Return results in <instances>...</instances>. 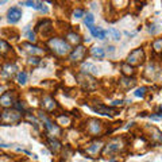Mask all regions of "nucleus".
<instances>
[{"instance_id": "28", "label": "nucleus", "mask_w": 162, "mask_h": 162, "mask_svg": "<svg viewBox=\"0 0 162 162\" xmlns=\"http://www.w3.org/2000/svg\"><path fill=\"white\" fill-rule=\"evenodd\" d=\"M28 62L32 63V65H38V63L41 62V58H38V57H35V56H31L28 58Z\"/></svg>"}, {"instance_id": "24", "label": "nucleus", "mask_w": 162, "mask_h": 162, "mask_svg": "<svg viewBox=\"0 0 162 162\" xmlns=\"http://www.w3.org/2000/svg\"><path fill=\"white\" fill-rule=\"evenodd\" d=\"M11 47H10V45H8L6 41H3V39H0V51L1 53H6V51H8Z\"/></svg>"}, {"instance_id": "29", "label": "nucleus", "mask_w": 162, "mask_h": 162, "mask_svg": "<svg viewBox=\"0 0 162 162\" xmlns=\"http://www.w3.org/2000/svg\"><path fill=\"white\" fill-rule=\"evenodd\" d=\"M73 15H74V18H82V16H84V11L82 10H80V8H77V10L74 11L73 12Z\"/></svg>"}, {"instance_id": "21", "label": "nucleus", "mask_w": 162, "mask_h": 162, "mask_svg": "<svg viewBox=\"0 0 162 162\" xmlns=\"http://www.w3.org/2000/svg\"><path fill=\"white\" fill-rule=\"evenodd\" d=\"M16 81H18L19 84H26L27 82V73L26 72H19L18 73V77H16Z\"/></svg>"}, {"instance_id": "19", "label": "nucleus", "mask_w": 162, "mask_h": 162, "mask_svg": "<svg viewBox=\"0 0 162 162\" xmlns=\"http://www.w3.org/2000/svg\"><path fill=\"white\" fill-rule=\"evenodd\" d=\"M85 16V19H84V23H85V26H88V27H92L93 26V22H95V16L92 14H87V15H84Z\"/></svg>"}, {"instance_id": "11", "label": "nucleus", "mask_w": 162, "mask_h": 162, "mask_svg": "<svg viewBox=\"0 0 162 162\" xmlns=\"http://www.w3.org/2000/svg\"><path fill=\"white\" fill-rule=\"evenodd\" d=\"M15 70H16V65L15 63H8V65H6V66L3 68V70H1V76L3 77H12L15 74Z\"/></svg>"}, {"instance_id": "10", "label": "nucleus", "mask_w": 162, "mask_h": 162, "mask_svg": "<svg viewBox=\"0 0 162 162\" xmlns=\"http://www.w3.org/2000/svg\"><path fill=\"white\" fill-rule=\"evenodd\" d=\"M101 127H103L101 122H99V120H95V119L91 120V122H89V124H88L89 134H92V135L100 134V132H101Z\"/></svg>"}, {"instance_id": "14", "label": "nucleus", "mask_w": 162, "mask_h": 162, "mask_svg": "<svg viewBox=\"0 0 162 162\" xmlns=\"http://www.w3.org/2000/svg\"><path fill=\"white\" fill-rule=\"evenodd\" d=\"M89 30H91L92 35L95 37V38H99V39H106V35H107V31L106 30H103L101 27H95V26H92V27H89Z\"/></svg>"}, {"instance_id": "25", "label": "nucleus", "mask_w": 162, "mask_h": 162, "mask_svg": "<svg viewBox=\"0 0 162 162\" xmlns=\"http://www.w3.org/2000/svg\"><path fill=\"white\" fill-rule=\"evenodd\" d=\"M122 72H123L124 74H132L134 73V69H132V66H128V65L123 63V65H122Z\"/></svg>"}, {"instance_id": "1", "label": "nucleus", "mask_w": 162, "mask_h": 162, "mask_svg": "<svg viewBox=\"0 0 162 162\" xmlns=\"http://www.w3.org/2000/svg\"><path fill=\"white\" fill-rule=\"evenodd\" d=\"M49 46L50 49L53 50L56 54L58 56H66V54L70 53V45L65 41V39H61V38H51L49 41Z\"/></svg>"}, {"instance_id": "27", "label": "nucleus", "mask_w": 162, "mask_h": 162, "mask_svg": "<svg viewBox=\"0 0 162 162\" xmlns=\"http://www.w3.org/2000/svg\"><path fill=\"white\" fill-rule=\"evenodd\" d=\"M161 45H162V39L161 38H158L157 41H154L153 46H154V50H155V51H159V50H161Z\"/></svg>"}, {"instance_id": "26", "label": "nucleus", "mask_w": 162, "mask_h": 162, "mask_svg": "<svg viewBox=\"0 0 162 162\" xmlns=\"http://www.w3.org/2000/svg\"><path fill=\"white\" fill-rule=\"evenodd\" d=\"M144 93H146V88H144V87H141V88L135 89L134 96H137V97H143Z\"/></svg>"}, {"instance_id": "3", "label": "nucleus", "mask_w": 162, "mask_h": 162, "mask_svg": "<svg viewBox=\"0 0 162 162\" xmlns=\"http://www.w3.org/2000/svg\"><path fill=\"white\" fill-rule=\"evenodd\" d=\"M22 118V113H19L18 111H10V109H6L3 113H1V122H3L4 124H10V123H16V122H19Z\"/></svg>"}, {"instance_id": "9", "label": "nucleus", "mask_w": 162, "mask_h": 162, "mask_svg": "<svg viewBox=\"0 0 162 162\" xmlns=\"http://www.w3.org/2000/svg\"><path fill=\"white\" fill-rule=\"evenodd\" d=\"M14 103L15 101H14V93H12V92H6V93H3V95L0 96V106L8 108V107H11Z\"/></svg>"}, {"instance_id": "13", "label": "nucleus", "mask_w": 162, "mask_h": 162, "mask_svg": "<svg viewBox=\"0 0 162 162\" xmlns=\"http://www.w3.org/2000/svg\"><path fill=\"white\" fill-rule=\"evenodd\" d=\"M119 149H120L119 141H118V139H113L112 142H109V143L106 146V149H104V153H106V154H112V153L119 151Z\"/></svg>"}, {"instance_id": "20", "label": "nucleus", "mask_w": 162, "mask_h": 162, "mask_svg": "<svg viewBox=\"0 0 162 162\" xmlns=\"http://www.w3.org/2000/svg\"><path fill=\"white\" fill-rule=\"evenodd\" d=\"M49 144H50V147H51L53 151H58L61 149V143L57 141V139H49Z\"/></svg>"}, {"instance_id": "2", "label": "nucleus", "mask_w": 162, "mask_h": 162, "mask_svg": "<svg viewBox=\"0 0 162 162\" xmlns=\"http://www.w3.org/2000/svg\"><path fill=\"white\" fill-rule=\"evenodd\" d=\"M144 60V53L143 49H135L132 50L128 57H127V65H131V66H137V65H141Z\"/></svg>"}, {"instance_id": "17", "label": "nucleus", "mask_w": 162, "mask_h": 162, "mask_svg": "<svg viewBox=\"0 0 162 162\" xmlns=\"http://www.w3.org/2000/svg\"><path fill=\"white\" fill-rule=\"evenodd\" d=\"M100 149H101V143H100V142L99 143L96 142V143H92L89 147H87V151L91 153V154H97V153L100 151Z\"/></svg>"}, {"instance_id": "18", "label": "nucleus", "mask_w": 162, "mask_h": 162, "mask_svg": "<svg viewBox=\"0 0 162 162\" xmlns=\"http://www.w3.org/2000/svg\"><path fill=\"white\" fill-rule=\"evenodd\" d=\"M120 84L123 85L124 88H132V87L135 85V80H132V78L123 77V78H120Z\"/></svg>"}, {"instance_id": "31", "label": "nucleus", "mask_w": 162, "mask_h": 162, "mask_svg": "<svg viewBox=\"0 0 162 162\" xmlns=\"http://www.w3.org/2000/svg\"><path fill=\"white\" fill-rule=\"evenodd\" d=\"M35 1H20V6H27V7H34Z\"/></svg>"}, {"instance_id": "22", "label": "nucleus", "mask_w": 162, "mask_h": 162, "mask_svg": "<svg viewBox=\"0 0 162 162\" xmlns=\"http://www.w3.org/2000/svg\"><path fill=\"white\" fill-rule=\"evenodd\" d=\"M72 42V43H80V37L77 34H74V32H70V34H68V43Z\"/></svg>"}, {"instance_id": "30", "label": "nucleus", "mask_w": 162, "mask_h": 162, "mask_svg": "<svg viewBox=\"0 0 162 162\" xmlns=\"http://www.w3.org/2000/svg\"><path fill=\"white\" fill-rule=\"evenodd\" d=\"M27 38H28V41L30 42H35V32H32V31H28L27 32Z\"/></svg>"}, {"instance_id": "4", "label": "nucleus", "mask_w": 162, "mask_h": 162, "mask_svg": "<svg viewBox=\"0 0 162 162\" xmlns=\"http://www.w3.org/2000/svg\"><path fill=\"white\" fill-rule=\"evenodd\" d=\"M37 31H38L42 37H49L50 34H51V31H53V25H51V22H50L49 19L41 20L38 25H37Z\"/></svg>"}, {"instance_id": "32", "label": "nucleus", "mask_w": 162, "mask_h": 162, "mask_svg": "<svg viewBox=\"0 0 162 162\" xmlns=\"http://www.w3.org/2000/svg\"><path fill=\"white\" fill-rule=\"evenodd\" d=\"M150 119H153V120H159V119H161V116H159V115H150Z\"/></svg>"}, {"instance_id": "6", "label": "nucleus", "mask_w": 162, "mask_h": 162, "mask_svg": "<svg viewBox=\"0 0 162 162\" xmlns=\"http://www.w3.org/2000/svg\"><path fill=\"white\" fill-rule=\"evenodd\" d=\"M22 18V10L18 7H11L7 12V19L10 22L11 25H15V23H18Z\"/></svg>"}, {"instance_id": "7", "label": "nucleus", "mask_w": 162, "mask_h": 162, "mask_svg": "<svg viewBox=\"0 0 162 162\" xmlns=\"http://www.w3.org/2000/svg\"><path fill=\"white\" fill-rule=\"evenodd\" d=\"M39 118L43 120V127H45V130L47 131V132H51V134H58V132H60V128H58L56 124H53L51 120H49L46 116H43L42 113H39Z\"/></svg>"}, {"instance_id": "12", "label": "nucleus", "mask_w": 162, "mask_h": 162, "mask_svg": "<svg viewBox=\"0 0 162 162\" xmlns=\"http://www.w3.org/2000/svg\"><path fill=\"white\" fill-rule=\"evenodd\" d=\"M42 107H43V109H46V111H53V109L57 107V104L53 100V97L46 96V97L42 99Z\"/></svg>"}, {"instance_id": "15", "label": "nucleus", "mask_w": 162, "mask_h": 162, "mask_svg": "<svg viewBox=\"0 0 162 162\" xmlns=\"http://www.w3.org/2000/svg\"><path fill=\"white\" fill-rule=\"evenodd\" d=\"M23 47H25V50L27 51V53L30 54H43V50L41 49V47H38V46H34L32 43H23Z\"/></svg>"}, {"instance_id": "8", "label": "nucleus", "mask_w": 162, "mask_h": 162, "mask_svg": "<svg viewBox=\"0 0 162 162\" xmlns=\"http://www.w3.org/2000/svg\"><path fill=\"white\" fill-rule=\"evenodd\" d=\"M92 109L95 111V112L100 113V115H109V116H113V115H116V109H112V108H108V107L103 106H92Z\"/></svg>"}, {"instance_id": "23", "label": "nucleus", "mask_w": 162, "mask_h": 162, "mask_svg": "<svg viewBox=\"0 0 162 162\" xmlns=\"http://www.w3.org/2000/svg\"><path fill=\"white\" fill-rule=\"evenodd\" d=\"M107 34H111L115 41H119V39H120V32L118 31L116 28H109L108 31H107Z\"/></svg>"}, {"instance_id": "16", "label": "nucleus", "mask_w": 162, "mask_h": 162, "mask_svg": "<svg viewBox=\"0 0 162 162\" xmlns=\"http://www.w3.org/2000/svg\"><path fill=\"white\" fill-rule=\"evenodd\" d=\"M91 54L95 57V58H97V60H103L104 56H106V51H104L101 47L95 46V47H92V49H91Z\"/></svg>"}, {"instance_id": "5", "label": "nucleus", "mask_w": 162, "mask_h": 162, "mask_svg": "<svg viewBox=\"0 0 162 162\" xmlns=\"http://www.w3.org/2000/svg\"><path fill=\"white\" fill-rule=\"evenodd\" d=\"M85 56H87V49H85L84 46H77L70 53L69 60H70L72 62H80V61H82L85 58Z\"/></svg>"}]
</instances>
